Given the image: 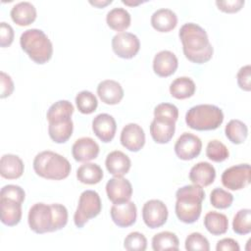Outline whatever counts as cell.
Here are the masks:
<instances>
[{
  "label": "cell",
  "mask_w": 251,
  "mask_h": 251,
  "mask_svg": "<svg viewBox=\"0 0 251 251\" xmlns=\"http://www.w3.org/2000/svg\"><path fill=\"white\" fill-rule=\"evenodd\" d=\"M178 36L182 43L183 54L190 62L204 64L211 60L214 48L202 26L194 23H186L180 26Z\"/></svg>",
  "instance_id": "cell-1"
},
{
  "label": "cell",
  "mask_w": 251,
  "mask_h": 251,
  "mask_svg": "<svg viewBox=\"0 0 251 251\" xmlns=\"http://www.w3.org/2000/svg\"><path fill=\"white\" fill-rule=\"evenodd\" d=\"M176 197L175 211L177 219L184 224L195 223L201 215L202 201L205 199L202 186L197 184L184 185L176 190Z\"/></svg>",
  "instance_id": "cell-2"
},
{
  "label": "cell",
  "mask_w": 251,
  "mask_h": 251,
  "mask_svg": "<svg viewBox=\"0 0 251 251\" xmlns=\"http://www.w3.org/2000/svg\"><path fill=\"white\" fill-rule=\"evenodd\" d=\"M71 169L68 159L50 150L38 153L33 160V170L36 175L47 179H64L69 176Z\"/></svg>",
  "instance_id": "cell-3"
},
{
  "label": "cell",
  "mask_w": 251,
  "mask_h": 251,
  "mask_svg": "<svg viewBox=\"0 0 251 251\" xmlns=\"http://www.w3.org/2000/svg\"><path fill=\"white\" fill-rule=\"evenodd\" d=\"M22 49L36 64L47 63L53 54V45L45 32L38 28L25 30L20 37Z\"/></svg>",
  "instance_id": "cell-4"
},
{
  "label": "cell",
  "mask_w": 251,
  "mask_h": 251,
  "mask_svg": "<svg viewBox=\"0 0 251 251\" xmlns=\"http://www.w3.org/2000/svg\"><path fill=\"white\" fill-rule=\"evenodd\" d=\"M224 121V113L216 105L199 104L191 107L185 114L186 125L196 130H213Z\"/></svg>",
  "instance_id": "cell-5"
},
{
  "label": "cell",
  "mask_w": 251,
  "mask_h": 251,
  "mask_svg": "<svg viewBox=\"0 0 251 251\" xmlns=\"http://www.w3.org/2000/svg\"><path fill=\"white\" fill-rule=\"evenodd\" d=\"M101 209V199L96 191L90 189L82 191L74 215L75 226L81 228L90 219L97 217L100 214Z\"/></svg>",
  "instance_id": "cell-6"
},
{
  "label": "cell",
  "mask_w": 251,
  "mask_h": 251,
  "mask_svg": "<svg viewBox=\"0 0 251 251\" xmlns=\"http://www.w3.org/2000/svg\"><path fill=\"white\" fill-rule=\"evenodd\" d=\"M27 222L30 229L38 234L54 231L53 210L50 205L45 203L33 204L27 215Z\"/></svg>",
  "instance_id": "cell-7"
},
{
  "label": "cell",
  "mask_w": 251,
  "mask_h": 251,
  "mask_svg": "<svg viewBox=\"0 0 251 251\" xmlns=\"http://www.w3.org/2000/svg\"><path fill=\"white\" fill-rule=\"evenodd\" d=\"M250 165L239 164L226 169L222 174V183L229 190H240L250 183Z\"/></svg>",
  "instance_id": "cell-8"
},
{
  "label": "cell",
  "mask_w": 251,
  "mask_h": 251,
  "mask_svg": "<svg viewBox=\"0 0 251 251\" xmlns=\"http://www.w3.org/2000/svg\"><path fill=\"white\" fill-rule=\"evenodd\" d=\"M140 41L131 32H119L112 38V49L115 54L123 59H131L139 51Z\"/></svg>",
  "instance_id": "cell-9"
},
{
  "label": "cell",
  "mask_w": 251,
  "mask_h": 251,
  "mask_svg": "<svg viewBox=\"0 0 251 251\" xmlns=\"http://www.w3.org/2000/svg\"><path fill=\"white\" fill-rule=\"evenodd\" d=\"M168 208L159 199H151L142 207V220L150 228H157L166 224L168 220Z\"/></svg>",
  "instance_id": "cell-10"
},
{
  "label": "cell",
  "mask_w": 251,
  "mask_h": 251,
  "mask_svg": "<svg viewBox=\"0 0 251 251\" xmlns=\"http://www.w3.org/2000/svg\"><path fill=\"white\" fill-rule=\"evenodd\" d=\"M176 155L184 161L196 158L202 149L201 139L190 132H183L175 143Z\"/></svg>",
  "instance_id": "cell-11"
},
{
  "label": "cell",
  "mask_w": 251,
  "mask_h": 251,
  "mask_svg": "<svg viewBox=\"0 0 251 251\" xmlns=\"http://www.w3.org/2000/svg\"><path fill=\"white\" fill-rule=\"evenodd\" d=\"M106 193L113 204L126 202L132 195L130 181L123 176H114L106 183Z\"/></svg>",
  "instance_id": "cell-12"
},
{
  "label": "cell",
  "mask_w": 251,
  "mask_h": 251,
  "mask_svg": "<svg viewBox=\"0 0 251 251\" xmlns=\"http://www.w3.org/2000/svg\"><path fill=\"white\" fill-rule=\"evenodd\" d=\"M176 121L166 117L154 116L150 124V134L153 140L159 144L168 143L174 136Z\"/></svg>",
  "instance_id": "cell-13"
},
{
  "label": "cell",
  "mask_w": 251,
  "mask_h": 251,
  "mask_svg": "<svg viewBox=\"0 0 251 251\" xmlns=\"http://www.w3.org/2000/svg\"><path fill=\"white\" fill-rule=\"evenodd\" d=\"M120 140L126 149L131 152H137L145 144V133L139 125L129 123L123 127Z\"/></svg>",
  "instance_id": "cell-14"
},
{
  "label": "cell",
  "mask_w": 251,
  "mask_h": 251,
  "mask_svg": "<svg viewBox=\"0 0 251 251\" xmlns=\"http://www.w3.org/2000/svg\"><path fill=\"white\" fill-rule=\"evenodd\" d=\"M112 221L120 227H127L132 226L137 217V209L132 201L113 204L110 210Z\"/></svg>",
  "instance_id": "cell-15"
},
{
  "label": "cell",
  "mask_w": 251,
  "mask_h": 251,
  "mask_svg": "<svg viewBox=\"0 0 251 251\" xmlns=\"http://www.w3.org/2000/svg\"><path fill=\"white\" fill-rule=\"evenodd\" d=\"M92 130L102 142L108 143L113 140L116 134V121L113 116L109 114H98L92 121Z\"/></svg>",
  "instance_id": "cell-16"
},
{
  "label": "cell",
  "mask_w": 251,
  "mask_h": 251,
  "mask_svg": "<svg viewBox=\"0 0 251 251\" xmlns=\"http://www.w3.org/2000/svg\"><path fill=\"white\" fill-rule=\"evenodd\" d=\"M72 154L77 162H88L97 158L99 145L91 137H80L73 144Z\"/></svg>",
  "instance_id": "cell-17"
},
{
  "label": "cell",
  "mask_w": 251,
  "mask_h": 251,
  "mask_svg": "<svg viewBox=\"0 0 251 251\" xmlns=\"http://www.w3.org/2000/svg\"><path fill=\"white\" fill-rule=\"evenodd\" d=\"M178 61L176 56L169 50L158 52L153 59V71L157 75L162 77L172 75L176 71Z\"/></svg>",
  "instance_id": "cell-18"
},
{
  "label": "cell",
  "mask_w": 251,
  "mask_h": 251,
  "mask_svg": "<svg viewBox=\"0 0 251 251\" xmlns=\"http://www.w3.org/2000/svg\"><path fill=\"white\" fill-rule=\"evenodd\" d=\"M97 94L105 104L116 105L123 99L124 89L120 82L113 79H105L99 82Z\"/></svg>",
  "instance_id": "cell-19"
},
{
  "label": "cell",
  "mask_w": 251,
  "mask_h": 251,
  "mask_svg": "<svg viewBox=\"0 0 251 251\" xmlns=\"http://www.w3.org/2000/svg\"><path fill=\"white\" fill-rule=\"evenodd\" d=\"M105 165L107 171L114 176H123L127 174L131 162L127 155L120 150H115L110 152L105 160Z\"/></svg>",
  "instance_id": "cell-20"
},
{
  "label": "cell",
  "mask_w": 251,
  "mask_h": 251,
  "mask_svg": "<svg viewBox=\"0 0 251 251\" xmlns=\"http://www.w3.org/2000/svg\"><path fill=\"white\" fill-rule=\"evenodd\" d=\"M215 178L216 170L214 166L208 162H199L190 169L189 179L193 184L208 186L214 182Z\"/></svg>",
  "instance_id": "cell-21"
},
{
  "label": "cell",
  "mask_w": 251,
  "mask_h": 251,
  "mask_svg": "<svg viewBox=\"0 0 251 251\" xmlns=\"http://www.w3.org/2000/svg\"><path fill=\"white\" fill-rule=\"evenodd\" d=\"M25 170L22 159L14 154H4L0 160V175L7 179H16L22 176Z\"/></svg>",
  "instance_id": "cell-22"
},
{
  "label": "cell",
  "mask_w": 251,
  "mask_h": 251,
  "mask_svg": "<svg viewBox=\"0 0 251 251\" xmlns=\"http://www.w3.org/2000/svg\"><path fill=\"white\" fill-rule=\"evenodd\" d=\"M10 15L18 25H28L36 19V8L28 1H22L12 7Z\"/></svg>",
  "instance_id": "cell-23"
},
{
  "label": "cell",
  "mask_w": 251,
  "mask_h": 251,
  "mask_svg": "<svg viewBox=\"0 0 251 251\" xmlns=\"http://www.w3.org/2000/svg\"><path fill=\"white\" fill-rule=\"evenodd\" d=\"M177 24L176 14L167 8L156 10L151 16L152 26L160 32H168L176 27Z\"/></svg>",
  "instance_id": "cell-24"
},
{
  "label": "cell",
  "mask_w": 251,
  "mask_h": 251,
  "mask_svg": "<svg viewBox=\"0 0 251 251\" xmlns=\"http://www.w3.org/2000/svg\"><path fill=\"white\" fill-rule=\"evenodd\" d=\"M1 222L8 226L18 225L22 219V204L7 198H0Z\"/></svg>",
  "instance_id": "cell-25"
},
{
  "label": "cell",
  "mask_w": 251,
  "mask_h": 251,
  "mask_svg": "<svg viewBox=\"0 0 251 251\" xmlns=\"http://www.w3.org/2000/svg\"><path fill=\"white\" fill-rule=\"evenodd\" d=\"M204 226L213 235H221L226 232L228 228V220L225 214L210 211L204 217Z\"/></svg>",
  "instance_id": "cell-26"
},
{
  "label": "cell",
  "mask_w": 251,
  "mask_h": 251,
  "mask_svg": "<svg viewBox=\"0 0 251 251\" xmlns=\"http://www.w3.org/2000/svg\"><path fill=\"white\" fill-rule=\"evenodd\" d=\"M130 21V14L121 7L111 9L106 16V23L108 26L116 31L123 32V30L129 26Z\"/></svg>",
  "instance_id": "cell-27"
},
{
  "label": "cell",
  "mask_w": 251,
  "mask_h": 251,
  "mask_svg": "<svg viewBox=\"0 0 251 251\" xmlns=\"http://www.w3.org/2000/svg\"><path fill=\"white\" fill-rule=\"evenodd\" d=\"M74 110V106L70 101L59 100L49 107L46 114L47 121L48 123H56L70 120L72 119Z\"/></svg>",
  "instance_id": "cell-28"
},
{
  "label": "cell",
  "mask_w": 251,
  "mask_h": 251,
  "mask_svg": "<svg viewBox=\"0 0 251 251\" xmlns=\"http://www.w3.org/2000/svg\"><path fill=\"white\" fill-rule=\"evenodd\" d=\"M48 124L49 136L56 143H65L73 134L74 123L72 119Z\"/></svg>",
  "instance_id": "cell-29"
},
{
  "label": "cell",
  "mask_w": 251,
  "mask_h": 251,
  "mask_svg": "<svg viewBox=\"0 0 251 251\" xmlns=\"http://www.w3.org/2000/svg\"><path fill=\"white\" fill-rule=\"evenodd\" d=\"M196 86L194 81L188 76H179L172 81L170 93L176 99H186L191 97L195 92Z\"/></svg>",
  "instance_id": "cell-30"
},
{
  "label": "cell",
  "mask_w": 251,
  "mask_h": 251,
  "mask_svg": "<svg viewBox=\"0 0 251 251\" xmlns=\"http://www.w3.org/2000/svg\"><path fill=\"white\" fill-rule=\"evenodd\" d=\"M77 179L84 184H96L103 178L101 167L94 163H84L76 170Z\"/></svg>",
  "instance_id": "cell-31"
},
{
  "label": "cell",
  "mask_w": 251,
  "mask_h": 251,
  "mask_svg": "<svg viewBox=\"0 0 251 251\" xmlns=\"http://www.w3.org/2000/svg\"><path fill=\"white\" fill-rule=\"evenodd\" d=\"M225 133L231 143L241 144L247 138L248 127L242 121L233 119L226 124Z\"/></svg>",
  "instance_id": "cell-32"
},
{
  "label": "cell",
  "mask_w": 251,
  "mask_h": 251,
  "mask_svg": "<svg viewBox=\"0 0 251 251\" xmlns=\"http://www.w3.org/2000/svg\"><path fill=\"white\" fill-rule=\"evenodd\" d=\"M179 240L177 236L171 231H162L155 234L152 238V249L154 251L178 250Z\"/></svg>",
  "instance_id": "cell-33"
},
{
  "label": "cell",
  "mask_w": 251,
  "mask_h": 251,
  "mask_svg": "<svg viewBox=\"0 0 251 251\" xmlns=\"http://www.w3.org/2000/svg\"><path fill=\"white\" fill-rule=\"evenodd\" d=\"M75 104L80 113L88 115L96 110L98 101L92 92L88 90H82L76 94Z\"/></svg>",
  "instance_id": "cell-34"
},
{
  "label": "cell",
  "mask_w": 251,
  "mask_h": 251,
  "mask_svg": "<svg viewBox=\"0 0 251 251\" xmlns=\"http://www.w3.org/2000/svg\"><path fill=\"white\" fill-rule=\"evenodd\" d=\"M232 229L235 233L244 235L251 231V210L241 209L233 217Z\"/></svg>",
  "instance_id": "cell-35"
},
{
  "label": "cell",
  "mask_w": 251,
  "mask_h": 251,
  "mask_svg": "<svg viewBox=\"0 0 251 251\" xmlns=\"http://www.w3.org/2000/svg\"><path fill=\"white\" fill-rule=\"evenodd\" d=\"M206 156L213 162H224L229 156L227 147L220 140L213 139L208 142L206 147Z\"/></svg>",
  "instance_id": "cell-36"
},
{
  "label": "cell",
  "mask_w": 251,
  "mask_h": 251,
  "mask_svg": "<svg viewBox=\"0 0 251 251\" xmlns=\"http://www.w3.org/2000/svg\"><path fill=\"white\" fill-rule=\"evenodd\" d=\"M210 201L212 206L217 209H226L231 206L233 195L221 187H216L211 191Z\"/></svg>",
  "instance_id": "cell-37"
},
{
  "label": "cell",
  "mask_w": 251,
  "mask_h": 251,
  "mask_svg": "<svg viewBox=\"0 0 251 251\" xmlns=\"http://www.w3.org/2000/svg\"><path fill=\"white\" fill-rule=\"evenodd\" d=\"M184 247L187 251H209L210 243L200 232H192L185 238Z\"/></svg>",
  "instance_id": "cell-38"
},
{
  "label": "cell",
  "mask_w": 251,
  "mask_h": 251,
  "mask_svg": "<svg viewBox=\"0 0 251 251\" xmlns=\"http://www.w3.org/2000/svg\"><path fill=\"white\" fill-rule=\"evenodd\" d=\"M124 247L128 251H144L147 247V239L144 234L138 231H133L126 236Z\"/></svg>",
  "instance_id": "cell-39"
},
{
  "label": "cell",
  "mask_w": 251,
  "mask_h": 251,
  "mask_svg": "<svg viewBox=\"0 0 251 251\" xmlns=\"http://www.w3.org/2000/svg\"><path fill=\"white\" fill-rule=\"evenodd\" d=\"M25 197V190L16 184H7L1 188L0 198H7L10 200H14L18 203H23Z\"/></svg>",
  "instance_id": "cell-40"
},
{
  "label": "cell",
  "mask_w": 251,
  "mask_h": 251,
  "mask_svg": "<svg viewBox=\"0 0 251 251\" xmlns=\"http://www.w3.org/2000/svg\"><path fill=\"white\" fill-rule=\"evenodd\" d=\"M54 218V231L60 230L68 223V210L67 208L59 203L51 204Z\"/></svg>",
  "instance_id": "cell-41"
},
{
  "label": "cell",
  "mask_w": 251,
  "mask_h": 251,
  "mask_svg": "<svg viewBox=\"0 0 251 251\" xmlns=\"http://www.w3.org/2000/svg\"><path fill=\"white\" fill-rule=\"evenodd\" d=\"M154 116L170 118L176 122L178 118V109L176 105L171 103H160L154 109Z\"/></svg>",
  "instance_id": "cell-42"
},
{
  "label": "cell",
  "mask_w": 251,
  "mask_h": 251,
  "mask_svg": "<svg viewBox=\"0 0 251 251\" xmlns=\"http://www.w3.org/2000/svg\"><path fill=\"white\" fill-rule=\"evenodd\" d=\"M236 78H237V84L241 89H243L245 91H250L251 90V67H250V65L241 67L236 75Z\"/></svg>",
  "instance_id": "cell-43"
},
{
  "label": "cell",
  "mask_w": 251,
  "mask_h": 251,
  "mask_svg": "<svg viewBox=\"0 0 251 251\" xmlns=\"http://www.w3.org/2000/svg\"><path fill=\"white\" fill-rule=\"evenodd\" d=\"M244 0H217V7L225 13H235L244 6Z\"/></svg>",
  "instance_id": "cell-44"
},
{
  "label": "cell",
  "mask_w": 251,
  "mask_h": 251,
  "mask_svg": "<svg viewBox=\"0 0 251 251\" xmlns=\"http://www.w3.org/2000/svg\"><path fill=\"white\" fill-rule=\"evenodd\" d=\"M14 40V29L13 27L5 23H0V46L1 47H8L12 44Z\"/></svg>",
  "instance_id": "cell-45"
},
{
  "label": "cell",
  "mask_w": 251,
  "mask_h": 251,
  "mask_svg": "<svg viewBox=\"0 0 251 251\" xmlns=\"http://www.w3.org/2000/svg\"><path fill=\"white\" fill-rule=\"evenodd\" d=\"M0 82H1V98H6L10 96L14 91V82L11 76L5 72L0 73Z\"/></svg>",
  "instance_id": "cell-46"
},
{
  "label": "cell",
  "mask_w": 251,
  "mask_h": 251,
  "mask_svg": "<svg viewBox=\"0 0 251 251\" xmlns=\"http://www.w3.org/2000/svg\"><path fill=\"white\" fill-rule=\"evenodd\" d=\"M240 247L233 238H223L217 242V251H239Z\"/></svg>",
  "instance_id": "cell-47"
},
{
  "label": "cell",
  "mask_w": 251,
  "mask_h": 251,
  "mask_svg": "<svg viewBox=\"0 0 251 251\" xmlns=\"http://www.w3.org/2000/svg\"><path fill=\"white\" fill-rule=\"evenodd\" d=\"M89 3L95 7L98 8H103L105 6H107L108 4L112 3V0H89Z\"/></svg>",
  "instance_id": "cell-48"
},
{
  "label": "cell",
  "mask_w": 251,
  "mask_h": 251,
  "mask_svg": "<svg viewBox=\"0 0 251 251\" xmlns=\"http://www.w3.org/2000/svg\"><path fill=\"white\" fill-rule=\"evenodd\" d=\"M122 2L126 5H128V6H137L141 3H143L144 1H141V0H137V1H134V0H122Z\"/></svg>",
  "instance_id": "cell-49"
}]
</instances>
